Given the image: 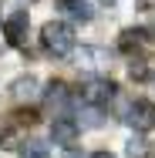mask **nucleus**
Returning <instances> with one entry per match:
<instances>
[{"instance_id":"9b49d317","label":"nucleus","mask_w":155,"mask_h":158,"mask_svg":"<svg viewBox=\"0 0 155 158\" xmlns=\"http://www.w3.org/2000/svg\"><path fill=\"white\" fill-rule=\"evenodd\" d=\"M125 155H128V158H149V145H145V138H142V135L128 138V145H125Z\"/></svg>"},{"instance_id":"f8f14e48","label":"nucleus","mask_w":155,"mask_h":158,"mask_svg":"<svg viewBox=\"0 0 155 158\" xmlns=\"http://www.w3.org/2000/svg\"><path fill=\"white\" fill-rule=\"evenodd\" d=\"M149 67H152V61H149V57H138V61H131V67H128L131 81H145V77H149Z\"/></svg>"},{"instance_id":"2eb2a0df","label":"nucleus","mask_w":155,"mask_h":158,"mask_svg":"<svg viewBox=\"0 0 155 158\" xmlns=\"http://www.w3.org/2000/svg\"><path fill=\"white\" fill-rule=\"evenodd\" d=\"M91 158H115V155H111V152H94Z\"/></svg>"},{"instance_id":"39448f33","label":"nucleus","mask_w":155,"mask_h":158,"mask_svg":"<svg viewBox=\"0 0 155 158\" xmlns=\"http://www.w3.org/2000/svg\"><path fill=\"white\" fill-rule=\"evenodd\" d=\"M10 98L14 101H20V104H27V101H37L41 98V81L34 77V74H20V77H14L10 81Z\"/></svg>"},{"instance_id":"f03ea898","label":"nucleus","mask_w":155,"mask_h":158,"mask_svg":"<svg viewBox=\"0 0 155 158\" xmlns=\"http://www.w3.org/2000/svg\"><path fill=\"white\" fill-rule=\"evenodd\" d=\"M74 64H78V71H84V74H91V77H101V74L111 67V54H108L105 47L84 44L81 51H74Z\"/></svg>"},{"instance_id":"20e7f679","label":"nucleus","mask_w":155,"mask_h":158,"mask_svg":"<svg viewBox=\"0 0 155 158\" xmlns=\"http://www.w3.org/2000/svg\"><path fill=\"white\" fill-rule=\"evenodd\" d=\"M125 121H128V128H135L138 135L142 131H149V128H155V104L152 101H131L128 104V111H125Z\"/></svg>"},{"instance_id":"7ed1b4c3","label":"nucleus","mask_w":155,"mask_h":158,"mask_svg":"<svg viewBox=\"0 0 155 158\" xmlns=\"http://www.w3.org/2000/svg\"><path fill=\"white\" fill-rule=\"evenodd\" d=\"M115 94H118V88H115L108 77H88V81L81 84V101H84L88 108H105Z\"/></svg>"},{"instance_id":"f257e3e1","label":"nucleus","mask_w":155,"mask_h":158,"mask_svg":"<svg viewBox=\"0 0 155 158\" xmlns=\"http://www.w3.org/2000/svg\"><path fill=\"white\" fill-rule=\"evenodd\" d=\"M41 44L47 54L54 57H71L78 51V37H74V27L64 24V20H47L41 27Z\"/></svg>"},{"instance_id":"4468645a","label":"nucleus","mask_w":155,"mask_h":158,"mask_svg":"<svg viewBox=\"0 0 155 158\" xmlns=\"http://www.w3.org/2000/svg\"><path fill=\"white\" fill-rule=\"evenodd\" d=\"M84 125H101V114H98V111H88V114H84Z\"/></svg>"},{"instance_id":"9d476101","label":"nucleus","mask_w":155,"mask_h":158,"mask_svg":"<svg viewBox=\"0 0 155 158\" xmlns=\"http://www.w3.org/2000/svg\"><path fill=\"white\" fill-rule=\"evenodd\" d=\"M61 7L74 20H91V3H88V0H61Z\"/></svg>"},{"instance_id":"6e6552de","label":"nucleus","mask_w":155,"mask_h":158,"mask_svg":"<svg viewBox=\"0 0 155 158\" xmlns=\"http://www.w3.org/2000/svg\"><path fill=\"white\" fill-rule=\"evenodd\" d=\"M145 37H149V31H142V27H128V31L118 34V47L122 51H142V44H145Z\"/></svg>"},{"instance_id":"dca6fc26","label":"nucleus","mask_w":155,"mask_h":158,"mask_svg":"<svg viewBox=\"0 0 155 158\" xmlns=\"http://www.w3.org/2000/svg\"><path fill=\"white\" fill-rule=\"evenodd\" d=\"M67 158H81V155H78V152H71V155H67Z\"/></svg>"},{"instance_id":"0eeeda50","label":"nucleus","mask_w":155,"mask_h":158,"mask_svg":"<svg viewBox=\"0 0 155 158\" xmlns=\"http://www.w3.org/2000/svg\"><path fill=\"white\" fill-rule=\"evenodd\" d=\"M78 135H81V128L74 125L71 118H54V121H51V141H54V145L74 148V145H78Z\"/></svg>"},{"instance_id":"1a4fd4ad","label":"nucleus","mask_w":155,"mask_h":158,"mask_svg":"<svg viewBox=\"0 0 155 158\" xmlns=\"http://www.w3.org/2000/svg\"><path fill=\"white\" fill-rule=\"evenodd\" d=\"M47 104L58 108V111H67V104H71V91H67L64 81H51V88H47Z\"/></svg>"},{"instance_id":"423d86ee","label":"nucleus","mask_w":155,"mask_h":158,"mask_svg":"<svg viewBox=\"0 0 155 158\" xmlns=\"http://www.w3.org/2000/svg\"><path fill=\"white\" fill-rule=\"evenodd\" d=\"M27 10H14L7 20H3V37H7V44L10 47H20L24 40H27Z\"/></svg>"},{"instance_id":"ddd939ff","label":"nucleus","mask_w":155,"mask_h":158,"mask_svg":"<svg viewBox=\"0 0 155 158\" xmlns=\"http://www.w3.org/2000/svg\"><path fill=\"white\" fill-rule=\"evenodd\" d=\"M24 158H44V145H27L24 148Z\"/></svg>"}]
</instances>
